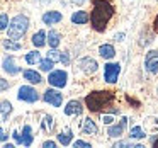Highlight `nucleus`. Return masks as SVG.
Returning a JSON list of instances; mask_svg holds the SVG:
<instances>
[{"label": "nucleus", "mask_w": 158, "mask_h": 148, "mask_svg": "<svg viewBox=\"0 0 158 148\" xmlns=\"http://www.w3.org/2000/svg\"><path fill=\"white\" fill-rule=\"evenodd\" d=\"M94 9H92V14H90L89 21L92 24L94 31L97 32H104L109 24V21L112 19L114 15V5L110 4L109 0H94Z\"/></svg>", "instance_id": "f257e3e1"}, {"label": "nucleus", "mask_w": 158, "mask_h": 148, "mask_svg": "<svg viewBox=\"0 0 158 148\" xmlns=\"http://www.w3.org/2000/svg\"><path fill=\"white\" fill-rule=\"evenodd\" d=\"M114 92L110 90H99V92H90L89 95L85 97V104L87 109L92 111V112H99L102 109H107V107L112 104L114 100Z\"/></svg>", "instance_id": "f03ea898"}, {"label": "nucleus", "mask_w": 158, "mask_h": 148, "mask_svg": "<svg viewBox=\"0 0 158 148\" xmlns=\"http://www.w3.org/2000/svg\"><path fill=\"white\" fill-rule=\"evenodd\" d=\"M27 29H29V19L26 17V15H22V14L15 15L7 26L9 38L10 39H21L22 36L27 32Z\"/></svg>", "instance_id": "7ed1b4c3"}, {"label": "nucleus", "mask_w": 158, "mask_h": 148, "mask_svg": "<svg viewBox=\"0 0 158 148\" xmlns=\"http://www.w3.org/2000/svg\"><path fill=\"white\" fill-rule=\"evenodd\" d=\"M66 80H68V73H66L65 70H55V72H51L48 77L49 85L56 87V89H63V87L66 85Z\"/></svg>", "instance_id": "20e7f679"}, {"label": "nucleus", "mask_w": 158, "mask_h": 148, "mask_svg": "<svg viewBox=\"0 0 158 148\" xmlns=\"http://www.w3.org/2000/svg\"><path fill=\"white\" fill-rule=\"evenodd\" d=\"M121 73V65L119 63H107L104 68V80L107 83H116Z\"/></svg>", "instance_id": "39448f33"}, {"label": "nucleus", "mask_w": 158, "mask_h": 148, "mask_svg": "<svg viewBox=\"0 0 158 148\" xmlns=\"http://www.w3.org/2000/svg\"><path fill=\"white\" fill-rule=\"evenodd\" d=\"M19 100H24V102H36L39 99V94L36 92V89H32L31 85H22L19 89V94H17Z\"/></svg>", "instance_id": "423d86ee"}, {"label": "nucleus", "mask_w": 158, "mask_h": 148, "mask_svg": "<svg viewBox=\"0 0 158 148\" xmlns=\"http://www.w3.org/2000/svg\"><path fill=\"white\" fill-rule=\"evenodd\" d=\"M43 99H44V102L51 104V106L60 107V106H61V102H63V94L58 92L56 89H48L44 92V95H43Z\"/></svg>", "instance_id": "0eeeda50"}, {"label": "nucleus", "mask_w": 158, "mask_h": 148, "mask_svg": "<svg viewBox=\"0 0 158 148\" xmlns=\"http://www.w3.org/2000/svg\"><path fill=\"white\" fill-rule=\"evenodd\" d=\"M144 68H146L150 73H158V51L156 49H151V51L146 53Z\"/></svg>", "instance_id": "6e6552de"}, {"label": "nucleus", "mask_w": 158, "mask_h": 148, "mask_svg": "<svg viewBox=\"0 0 158 148\" xmlns=\"http://www.w3.org/2000/svg\"><path fill=\"white\" fill-rule=\"evenodd\" d=\"M78 66H80V70L82 72H85V73H95L97 72V68H99V65H97V61L94 58H90V56H85V58H82L78 61Z\"/></svg>", "instance_id": "1a4fd4ad"}, {"label": "nucleus", "mask_w": 158, "mask_h": 148, "mask_svg": "<svg viewBox=\"0 0 158 148\" xmlns=\"http://www.w3.org/2000/svg\"><path fill=\"white\" fill-rule=\"evenodd\" d=\"M2 66H4V70L9 73V75H17V73L21 72V68L17 66L14 56H5L4 61H2Z\"/></svg>", "instance_id": "9d476101"}, {"label": "nucleus", "mask_w": 158, "mask_h": 148, "mask_svg": "<svg viewBox=\"0 0 158 148\" xmlns=\"http://www.w3.org/2000/svg\"><path fill=\"white\" fill-rule=\"evenodd\" d=\"M63 19L61 12L58 11H49V12H44V15H43V22H44L46 26H53V24H58L60 21Z\"/></svg>", "instance_id": "9b49d317"}, {"label": "nucleus", "mask_w": 158, "mask_h": 148, "mask_svg": "<svg viewBox=\"0 0 158 148\" xmlns=\"http://www.w3.org/2000/svg\"><path fill=\"white\" fill-rule=\"evenodd\" d=\"M126 121H127L126 117H123L119 124H110V128L107 129V134H109L110 138H119V136H123V131H124V128H126Z\"/></svg>", "instance_id": "f8f14e48"}, {"label": "nucleus", "mask_w": 158, "mask_h": 148, "mask_svg": "<svg viewBox=\"0 0 158 148\" xmlns=\"http://www.w3.org/2000/svg\"><path fill=\"white\" fill-rule=\"evenodd\" d=\"M82 111H83V107H82V104H80L78 100H70V102L66 104V107H65L66 116H80Z\"/></svg>", "instance_id": "ddd939ff"}, {"label": "nucleus", "mask_w": 158, "mask_h": 148, "mask_svg": "<svg viewBox=\"0 0 158 148\" xmlns=\"http://www.w3.org/2000/svg\"><path fill=\"white\" fill-rule=\"evenodd\" d=\"M82 131H83V134H97L99 128H97V124L94 123L90 117H85V119H83V124H82Z\"/></svg>", "instance_id": "4468645a"}, {"label": "nucleus", "mask_w": 158, "mask_h": 148, "mask_svg": "<svg viewBox=\"0 0 158 148\" xmlns=\"http://www.w3.org/2000/svg\"><path fill=\"white\" fill-rule=\"evenodd\" d=\"M99 55L102 56L104 60H112L116 56V49H114L112 44H102L99 48Z\"/></svg>", "instance_id": "2eb2a0df"}, {"label": "nucleus", "mask_w": 158, "mask_h": 148, "mask_svg": "<svg viewBox=\"0 0 158 148\" xmlns=\"http://www.w3.org/2000/svg\"><path fill=\"white\" fill-rule=\"evenodd\" d=\"M46 43H48L51 48H58L60 43H61V36H60L58 31H49L46 34Z\"/></svg>", "instance_id": "dca6fc26"}, {"label": "nucleus", "mask_w": 158, "mask_h": 148, "mask_svg": "<svg viewBox=\"0 0 158 148\" xmlns=\"http://www.w3.org/2000/svg\"><path fill=\"white\" fill-rule=\"evenodd\" d=\"M12 112V104L9 100H2L0 102V123H4Z\"/></svg>", "instance_id": "f3484780"}, {"label": "nucleus", "mask_w": 158, "mask_h": 148, "mask_svg": "<svg viewBox=\"0 0 158 148\" xmlns=\"http://www.w3.org/2000/svg\"><path fill=\"white\" fill-rule=\"evenodd\" d=\"M24 78L27 80L29 83H41L43 82V78H41V75H39L36 70H24Z\"/></svg>", "instance_id": "a211bd4d"}, {"label": "nucleus", "mask_w": 158, "mask_h": 148, "mask_svg": "<svg viewBox=\"0 0 158 148\" xmlns=\"http://www.w3.org/2000/svg\"><path fill=\"white\" fill-rule=\"evenodd\" d=\"M22 145H26V146H31V143H32V129H31V126L29 124H26L24 126V129H22Z\"/></svg>", "instance_id": "6ab92c4d"}, {"label": "nucleus", "mask_w": 158, "mask_h": 148, "mask_svg": "<svg viewBox=\"0 0 158 148\" xmlns=\"http://www.w3.org/2000/svg\"><path fill=\"white\" fill-rule=\"evenodd\" d=\"M72 22L73 24H87L89 22V14L85 11H78L72 15Z\"/></svg>", "instance_id": "aec40b11"}, {"label": "nucleus", "mask_w": 158, "mask_h": 148, "mask_svg": "<svg viewBox=\"0 0 158 148\" xmlns=\"http://www.w3.org/2000/svg\"><path fill=\"white\" fill-rule=\"evenodd\" d=\"M32 44L36 48H43L46 44V32L44 31H38L34 36H32Z\"/></svg>", "instance_id": "412c9836"}, {"label": "nucleus", "mask_w": 158, "mask_h": 148, "mask_svg": "<svg viewBox=\"0 0 158 148\" xmlns=\"http://www.w3.org/2000/svg\"><path fill=\"white\" fill-rule=\"evenodd\" d=\"M72 140H73V133L70 129H65V131H61V133L58 134V141L61 145H70Z\"/></svg>", "instance_id": "4be33fe9"}, {"label": "nucleus", "mask_w": 158, "mask_h": 148, "mask_svg": "<svg viewBox=\"0 0 158 148\" xmlns=\"http://www.w3.org/2000/svg\"><path fill=\"white\" fill-rule=\"evenodd\" d=\"M39 60H41V53L39 51H29L26 55V61L29 65H36V63H39Z\"/></svg>", "instance_id": "5701e85b"}, {"label": "nucleus", "mask_w": 158, "mask_h": 148, "mask_svg": "<svg viewBox=\"0 0 158 148\" xmlns=\"http://www.w3.org/2000/svg\"><path fill=\"white\" fill-rule=\"evenodd\" d=\"M4 48L5 49H10V51H17V49L22 48V44H21V43H17V41H12V39L9 38V39H4Z\"/></svg>", "instance_id": "b1692460"}, {"label": "nucleus", "mask_w": 158, "mask_h": 148, "mask_svg": "<svg viewBox=\"0 0 158 148\" xmlns=\"http://www.w3.org/2000/svg\"><path fill=\"white\" fill-rule=\"evenodd\" d=\"M41 126H43V129H44V131H51V129H53V126H55V121H53V117L49 116V114H46V116H44Z\"/></svg>", "instance_id": "393cba45"}, {"label": "nucleus", "mask_w": 158, "mask_h": 148, "mask_svg": "<svg viewBox=\"0 0 158 148\" xmlns=\"http://www.w3.org/2000/svg\"><path fill=\"white\" fill-rule=\"evenodd\" d=\"M129 136L133 138V140H139V138H144V131L141 129L139 126H134V128H131Z\"/></svg>", "instance_id": "a878e982"}, {"label": "nucleus", "mask_w": 158, "mask_h": 148, "mask_svg": "<svg viewBox=\"0 0 158 148\" xmlns=\"http://www.w3.org/2000/svg\"><path fill=\"white\" fill-rule=\"evenodd\" d=\"M39 68H41L43 72H51V70H53V61L49 58L39 60Z\"/></svg>", "instance_id": "bb28decb"}, {"label": "nucleus", "mask_w": 158, "mask_h": 148, "mask_svg": "<svg viewBox=\"0 0 158 148\" xmlns=\"http://www.w3.org/2000/svg\"><path fill=\"white\" fill-rule=\"evenodd\" d=\"M60 56H61V51H58L56 48H53L51 51L48 53V58L51 60L53 63H55V61H60Z\"/></svg>", "instance_id": "cd10ccee"}, {"label": "nucleus", "mask_w": 158, "mask_h": 148, "mask_svg": "<svg viewBox=\"0 0 158 148\" xmlns=\"http://www.w3.org/2000/svg\"><path fill=\"white\" fill-rule=\"evenodd\" d=\"M9 26V15L7 14H0V31L7 29Z\"/></svg>", "instance_id": "c85d7f7f"}, {"label": "nucleus", "mask_w": 158, "mask_h": 148, "mask_svg": "<svg viewBox=\"0 0 158 148\" xmlns=\"http://www.w3.org/2000/svg\"><path fill=\"white\" fill-rule=\"evenodd\" d=\"M121 146H136V148H143L141 145H134L133 141H131V143H129V141H117V143L114 145V148H121Z\"/></svg>", "instance_id": "c756f323"}, {"label": "nucleus", "mask_w": 158, "mask_h": 148, "mask_svg": "<svg viewBox=\"0 0 158 148\" xmlns=\"http://www.w3.org/2000/svg\"><path fill=\"white\" fill-rule=\"evenodd\" d=\"M73 146L75 148H90V143L82 141V140H77V141H73Z\"/></svg>", "instance_id": "7c9ffc66"}, {"label": "nucleus", "mask_w": 158, "mask_h": 148, "mask_svg": "<svg viewBox=\"0 0 158 148\" xmlns=\"http://www.w3.org/2000/svg\"><path fill=\"white\" fill-rule=\"evenodd\" d=\"M12 136H14V140H15V143H19V145H22V134L19 133L17 129L14 131V133H12Z\"/></svg>", "instance_id": "2f4dec72"}, {"label": "nucleus", "mask_w": 158, "mask_h": 148, "mask_svg": "<svg viewBox=\"0 0 158 148\" xmlns=\"http://www.w3.org/2000/svg\"><path fill=\"white\" fill-rule=\"evenodd\" d=\"M60 61H61L63 65H68V63H70V56H68V53H61V56H60Z\"/></svg>", "instance_id": "473e14b6"}, {"label": "nucleus", "mask_w": 158, "mask_h": 148, "mask_svg": "<svg viewBox=\"0 0 158 148\" xmlns=\"http://www.w3.org/2000/svg\"><path fill=\"white\" fill-rule=\"evenodd\" d=\"M7 138H9V134L5 133V129H4V128H0V143L7 141Z\"/></svg>", "instance_id": "72a5a7b5"}, {"label": "nucleus", "mask_w": 158, "mask_h": 148, "mask_svg": "<svg viewBox=\"0 0 158 148\" xmlns=\"http://www.w3.org/2000/svg\"><path fill=\"white\" fill-rule=\"evenodd\" d=\"M112 121H114L112 116H102V123L104 124H112Z\"/></svg>", "instance_id": "f704fd0d"}, {"label": "nucleus", "mask_w": 158, "mask_h": 148, "mask_svg": "<svg viewBox=\"0 0 158 148\" xmlns=\"http://www.w3.org/2000/svg\"><path fill=\"white\" fill-rule=\"evenodd\" d=\"M43 146H44V148H55L56 143H55V141H44V143H43Z\"/></svg>", "instance_id": "c9c22d12"}, {"label": "nucleus", "mask_w": 158, "mask_h": 148, "mask_svg": "<svg viewBox=\"0 0 158 148\" xmlns=\"http://www.w3.org/2000/svg\"><path fill=\"white\" fill-rule=\"evenodd\" d=\"M153 29H155V32H158V15L155 17V21H153Z\"/></svg>", "instance_id": "e433bc0d"}, {"label": "nucleus", "mask_w": 158, "mask_h": 148, "mask_svg": "<svg viewBox=\"0 0 158 148\" xmlns=\"http://www.w3.org/2000/svg\"><path fill=\"white\" fill-rule=\"evenodd\" d=\"M123 38H124V32H119V34H116V39H117V41H123Z\"/></svg>", "instance_id": "4c0bfd02"}, {"label": "nucleus", "mask_w": 158, "mask_h": 148, "mask_svg": "<svg viewBox=\"0 0 158 148\" xmlns=\"http://www.w3.org/2000/svg\"><path fill=\"white\" fill-rule=\"evenodd\" d=\"M73 2H75V4H78V5H82V4H85L87 0H73Z\"/></svg>", "instance_id": "58836bf2"}, {"label": "nucleus", "mask_w": 158, "mask_h": 148, "mask_svg": "<svg viewBox=\"0 0 158 148\" xmlns=\"http://www.w3.org/2000/svg\"><path fill=\"white\" fill-rule=\"evenodd\" d=\"M156 95H158V89H156Z\"/></svg>", "instance_id": "ea45409f"}, {"label": "nucleus", "mask_w": 158, "mask_h": 148, "mask_svg": "<svg viewBox=\"0 0 158 148\" xmlns=\"http://www.w3.org/2000/svg\"><path fill=\"white\" fill-rule=\"evenodd\" d=\"M0 89H2V87H0Z\"/></svg>", "instance_id": "a19ab883"}, {"label": "nucleus", "mask_w": 158, "mask_h": 148, "mask_svg": "<svg viewBox=\"0 0 158 148\" xmlns=\"http://www.w3.org/2000/svg\"><path fill=\"white\" fill-rule=\"evenodd\" d=\"M156 2H158V0H156Z\"/></svg>", "instance_id": "79ce46f5"}]
</instances>
